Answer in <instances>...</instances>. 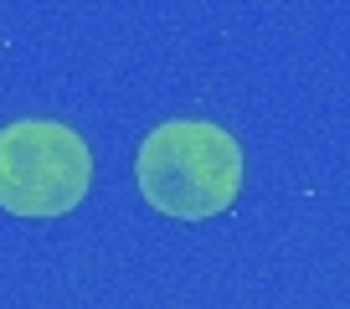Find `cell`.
Returning a JSON list of instances; mask_svg holds the SVG:
<instances>
[{"instance_id": "2", "label": "cell", "mask_w": 350, "mask_h": 309, "mask_svg": "<svg viewBox=\"0 0 350 309\" xmlns=\"http://www.w3.org/2000/svg\"><path fill=\"white\" fill-rule=\"evenodd\" d=\"M93 186V150L72 124L21 119L0 129V206L11 217H67Z\"/></svg>"}, {"instance_id": "1", "label": "cell", "mask_w": 350, "mask_h": 309, "mask_svg": "<svg viewBox=\"0 0 350 309\" xmlns=\"http://www.w3.org/2000/svg\"><path fill=\"white\" fill-rule=\"evenodd\" d=\"M134 176L160 217L211 221L242 191V144L211 119H170L144 134Z\"/></svg>"}]
</instances>
